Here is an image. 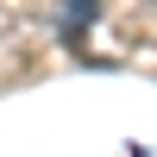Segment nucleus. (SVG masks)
Returning a JSON list of instances; mask_svg holds the SVG:
<instances>
[{
  "mask_svg": "<svg viewBox=\"0 0 157 157\" xmlns=\"http://www.w3.org/2000/svg\"><path fill=\"white\" fill-rule=\"evenodd\" d=\"M94 19H101V6H94V0H69V6H63L50 25H57V38H63L69 50H82V25H94Z\"/></svg>",
  "mask_w": 157,
  "mask_h": 157,
  "instance_id": "obj_1",
  "label": "nucleus"
},
{
  "mask_svg": "<svg viewBox=\"0 0 157 157\" xmlns=\"http://www.w3.org/2000/svg\"><path fill=\"white\" fill-rule=\"evenodd\" d=\"M120 32L132 38V44H151V50H157V13H126Z\"/></svg>",
  "mask_w": 157,
  "mask_h": 157,
  "instance_id": "obj_2",
  "label": "nucleus"
}]
</instances>
